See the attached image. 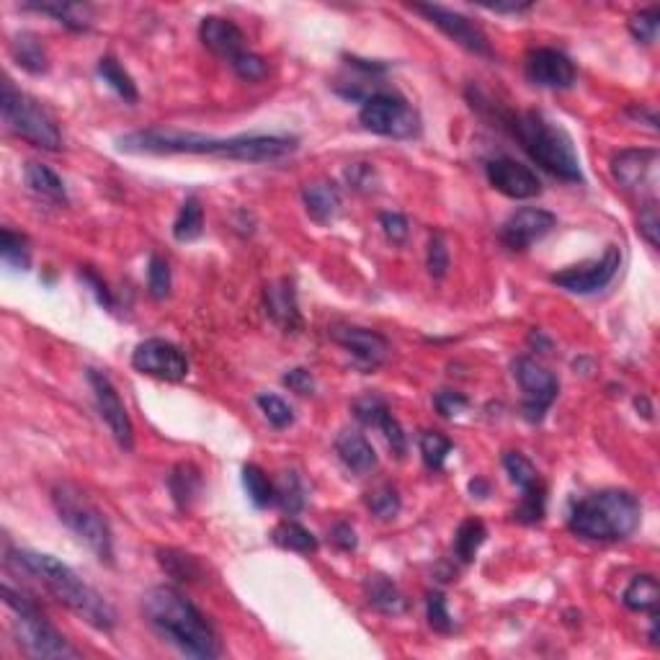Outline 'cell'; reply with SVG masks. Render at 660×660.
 <instances>
[{
	"instance_id": "cell-1",
	"label": "cell",
	"mask_w": 660,
	"mask_h": 660,
	"mask_svg": "<svg viewBox=\"0 0 660 660\" xmlns=\"http://www.w3.org/2000/svg\"><path fill=\"white\" fill-rule=\"evenodd\" d=\"M300 140L289 135H238L209 137L184 129L150 127L119 137L122 153L147 155H214V158L240 160V163H274L297 150Z\"/></svg>"
},
{
	"instance_id": "cell-2",
	"label": "cell",
	"mask_w": 660,
	"mask_h": 660,
	"mask_svg": "<svg viewBox=\"0 0 660 660\" xmlns=\"http://www.w3.org/2000/svg\"><path fill=\"white\" fill-rule=\"evenodd\" d=\"M6 565L19 573L37 578L65 609L91 624L98 632H111L117 627V609L101 596L93 586H88L70 565L60 563L57 557L31 550H8Z\"/></svg>"
},
{
	"instance_id": "cell-3",
	"label": "cell",
	"mask_w": 660,
	"mask_h": 660,
	"mask_svg": "<svg viewBox=\"0 0 660 660\" xmlns=\"http://www.w3.org/2000/svg\"><path fill=\"white\" fill-rule=\"evenodd\" d=\"M142 617L168 645L189 658L212 660L222 655L220 635L212 622L178 588L153 586L145 591Z\"/></svg>"
},
{
	"instance_id": "cell-4",
	"label": "cell",
	"mask_w": 660,
	"mask_h": 660,
	"mask_svg": "<svg viewBox=\"0 0 660 660\" xmlns=\"http://www.w3.org/2000/svg\"><path fill=\"white\" fill-rule=\"evenodd\" d=\"M495 122L519 140L534 163L565 184H583L581 158L570 135L560 124L550 122L542 111H490Z\"/></svg>"
},
{
	"instance_id": "cell-5",
	"label": "cell",
	"mask_w": 660,
	"mask_h": 660,
	"mask_svg": "<svg viewBox=\"0 0 660 660\" xmlns=\"http://www.w3.org/2000/svg\"><path fill=\"white\" fill-rule=\"evenodd\" d=\"M642 503L630 490H599L575 503L568 526L575 537L588 542H624L640 529Z\"/></svg>"
},
{
	"instance_id": "cell-6",
	"label": "cell",
	"mask_w": 660,
	"mask_h": 660,
	"mask_svg": "<svg viewBox=\"0 0 660 660\" xmlns=\"http://www.w3.org/2000/svg\"><path fill=\"white\" fill-rule=\"evenodd\" d=\"M3 601L13 612V637L29 658H80L70 640L44 617L37 601L13 586L11 578L3 581Z\"/></svg>"
},
{
	"instance_id": "cell-7",
	"label": "cell",
	"mask_w": 660,
	"mask_h": 660,
	"mask_svg": "<svg viewBox=\"0 0 660 660\" xmlns=\"http://www.w3.org/2000/svg\"><path fill=\"white\" fill-rule=\"evenodd\" d=\"M55 514L88 550L106 565H114V534L104 511L73 483H57L49 493Z\"/></svg>"
},
{
	"instance_id": "cell-8",
	"label": "cell",
	"mask_w": 660,
	"mask_h": 660,
	"mask_svg": "<svg viewBox=\"0 0 660 660\" xmlns=\"http://www.w3.org/2000/svg\"><path fill=\"white\" fill-rule=\"evenodd\" d=\"M0 111H3L6 127L19 140L39 147V150H47V153H57L62 147V132L55 117L39 104L37 98L19 91L8 78L3 80V91H0Z\"/></svg>"
},
{
	"instance_id": "cell-9",
	"label": "cell",
	"mask_w": 660,
	"mask_h": 660,
	"mask_svg": "<svg viewBox=\"0 0 660 660\" xmlns=\"http://www.w3.org/2000/svg\"><path fill=\"white\" fill-rule=\"evenodd\" d=\"M361 127L390 140H413L421 135V114L398 93H374L359 111Z\"/></svg>"
},
{
	"instance_id": "cell-10",
	"label": "cell",
	"mask_w": 660,
	"mask_h": 660,
	"mask_svg": "<svg viewBox=\"0 0 660 660\" xmlns=\"http://www.w3.org/2000/svg\"><path fill=\"white\" fill-rule=\"evenodd\" d=\"M503 470L508 472L511 483L521 490V501L514 511V519L526 526L539 524L544 519V508H547V488H544L534 462L521 452H506L503 454Z\"/></svg>"
},
{
	"instance_id": "cell-11",
	"label": "cell",
	"mask_w": 660,
	"mask_h": 660,
	"mask_svg": "<svg viewBox=\"0 0 660 660\" xmlns=\"http://www.w3.org/2000/svg\"><path fill=\"white\" fill-rule=\"evenodd\" d=\"M514 377L524 390V418L529 423H542L544 413L560 395L557 377L532 356H519L514 361Z\"/></svg>"
},
{
	"instance_id": "cell-12",
	"label": "cell",
	"mask_w": 660,
	"mask_h": 660,
	"mask_svg": "<svg viewBox=\"0 0 660 660\" xmlns=\"http://www.w3.org/2000/svg\"><path fill=\"white\" fill-rule=\"evenodd\" d=\"M619 266H622V251L619 245H609L599 258L552 274V284L570 294H596L614 282Z\"/></svg>"
},
{
	"instance_id": "cell-13",
	"label": "cell",
	"mask_w": 660,
	"mask_h": 660,
	"mask_svg": "<svg viewBox=\"0 0 660 660\" xmlns=\"http://www.w3.org/2000/svg\"><path fill=\"white\" fill-rule=\"evenodd\" d=\"M410 11L421 13L428 24H434L441 34H447L452 42H457L459 47H465L472 55L493 57V47H490L485 31L480 29V24H475V21L462 16V13L452 11V8L434 6V3H413Z\"/></svg>"
},
{
	"instance_id": "cell-14",
	"label": "cell",
	"mask_w": 660,
	"mask_h": 660,
	"mask_svg": "<svg viewBox=\"0 0 660 660\" xmlns=\"http://www.w3.org/2000/svg\"><path fill=\"white\" fill-rule=\"evenodd\" d=\"M132 367L147 377L165 379V382H181L189 374V359L176 343L165 338H147L137 343L132 351Z\"/></svg>"
},
{
	"instance_id": "cell-15",
	"label": "cell",
	"mask_w": 660,
	"mask_h": 660,
	"mask_svg": "<svg viewBox=\"0 0 660 660\" xmlns=\"http://www.w3.org/2000/svg\"><path fill=\"white\" fill-rule=\"evenodd\" d=\"M88 385H91L98 413H101L104 423L109 426L111 436L117 439V444L124 452H129V449L135 447V426H132V418L127 413V405L119 398L117 387L111 385V379L104 372H98V369H88Z\"/></svg>"
},
{
	"instance_id": "cell-16",
	"label": "cell",
	"mask_w": 660,
	"mask_h": 660,
	"mask_svg": "<svg viewBox=\"0 0 660 660\" xmlns=\"http://www.w3.org/2000/svg\"><path fill=\"white\" fill-rule=\"evenodd\" d=\"M655 171H658V150H645V147H630L612 158V176L624 191L640 194L648 191L650 199H655Z\"/></svg>"
},
{
	"instance_id": "cell-17",
	"label": "cell",
	"mask_w": 660,
	"mask_h": 660,
	"mask_svg": "<svg viewBox=\"0 0 660 660\" xmlns=\"http://www.w3.org/2000/svg\"><path fill=\"white\" fill-rule=\"evenodd\" d=\"M485 176H488V184L493 186L498 194L508 196V199H534V196L542 194V181H539L537 173L529 168V165L519 163L514 158H493L485 163Z\"/></svg>"
},
{
	"instance_id": "cell-18",
	"label": "cell",
	"mask_w": 660,
	"mask_h": 660,
	"mask_svg": "<svg viewBox=\"0 0 660 660\" xmlns=\"http://www.w3.org/2000/svg\"><path fill=\"white\" fill-rule=\"evenodd\" d=\"M328 336L349 351L356 359V364L364 369H377L382 367L390 356V343L385 336H379L377 330L361 328V325L349 323H336L328 328Z\"/></svg>"
},
{
	"instance_id": "cell-19",
	"label": "cell",
	"mask_w": 660,
	"mask_h": 660,
	"mask_svg": "<svg viewBox=\"0 0 660 660\" xmlns=\"http://www.w3.org/2000/svg\"><path fill=\"white\" fill-rule=\"evenodd\" d=\"M524 73L529 83L539 88H550V91H565L575 83L578 73L568 55H563L560 49L537 47L526 52Z\"/></svg>"
},
{
	"instance_id": "cell-20",
	"label": "cell",
	"mask_w": 660,
	"mask_h": 660,
	"mask_svg": "<svg viewBox=\"0 0 660 660\" xmlns=\"http://www.w3.org/2000/svg\"><path fill=\"white\" fill-rule=\"evenodd\" d=\"M557 227V217L547 209L524 207L516 209L501 227V240L511 251H529L534 243L550 235Z\"/></svg>"
},
{
	"instance_id": "cell-21",
	"label": "cell",
	"mask_w": 660,
	"mask_h": 660,
	"mask_svg": "<svg viewBox=\"0 0 660 660\" xmlns=\"http://www.w3.org/2000/svg\"><path fill=\"white\" fill-rule=\"evenodd\" d=\"M354 416L356 421H361L364 426L382 431V436L387 439V444H390L395 457L403 459L405 454H408V439H405L403 426L398 423V418L392 416L390 405L379 398V395H364V398L356 400Z\"/></svg>"
},
{
	"instance_id": "cell-22",
	"label": "cell",
	"mask_w": 660,
	"mask_h": 660,
	"mask_svg": "<svg viewBox=\"0 0 660 660\" xmlns=\"http://www.w3.org/2000/svg\"><path fill=\"white\" fill-rule=\"evenodd\" d=\"M199 39L209 52L222 57L227 65L238 60L243 52H248L245 49V34L240 31V26L230 19H222V16H204L202 24H199Z\"/></svg>"
},
{
	"instance_id": "cell-23",
	"label": "cell",
	"mask_w": 660,
	"mask_h": 660,
	"mask_svg": "<svg viewBox=\"0 0 660 660\" xmlns=\"http://www.w3.org/2000/svg\"><path fill=\"white\" fill-rule=\"evenodd\" d=\"M263 307H266V315H269L284 333H294V330L302 328L297 292H294V284L289 282V279L274 282L263 289Z\"/></svg>"
},
{
	"instance_id": "cell-24",
	"label": "cell",
	"mask_w": 660,
	"mask_h": 660,
	"mask_svg": "<svg viewBox=\"0 0 660 660\" xmlns=\"http://www.w3.org/2000/svg\"><path fill=\"white\" fill-rule=\"evenodd\" d=\"M336 454L346 465V470H351L354 475H369L379 465L377 452H374L367 436L359 434V431H341L336 439Z\"/></svg>"
},
{
	"instance_id": "cell-25",
	"label": "cell",
	"mask_w": 660,
	"mask_h": 660,
	"mask_svg": "<svg viewBox=\"0 0 660 660\" xmlns=\"http://www.w3.org/2000/svg\"><path fill=\"white\" fill-rule=\"evenodd\" d=\"M302 204H305L310 220H315L318 225H328V222H333L341 214L343 199L336 184L315 181V184H307L302 189Z\"/></svg>"
},
{
	"instance_id": "cell-26",
	"label": "cell",
	"mask_w": 660,
	"mask_h": 660,
	"mask_svg": "<svg viewBox=\"0 0 660 660\" xmlns=\"http://www.w3.org/2000/svg\"><path fill=\"white\" fill-rule=\"evenodd\" d=\"M24 181H26V189H29L34 196H39V199H44V202L62 204V207L68 204V189H65L62 178L57 176L49 165L37 163V160L26 163Z\"/></svg>"
},
{
	"instance_id": "cell-27",
	"label": "cell",
	"mask_w": 660,
	"mask_h": 660,
	"mask_svg": "<svg viewBox=\"0 0 660 660\" xmlns=\"http://www.w3.org/2000/svg\"><path fill=\"white\" fill-rule=\"evenodd\" d=\"M26 11H37L44 16H52L57 24L70 31H88L93 26V6L88 3H62V0H49V3H24Z\"/></svg>"
},
{
	"instance_id": "cell-28",
	"label": "cell",
	"mask_w": 660,
	"mask_h": 660,
	"mask_svg": "<svg viewBox=\"0 0 660 660\" xmlns=\"http://www.w3.org/2000/svg\"><path fill=\"white\" fill-rule=\"evenodd\" d=\"M364 591H367L369 606L387 614V617H398V614L408 612V599L387 575H369Z\"/></svg>"
},
{
	"instance_id": "cell-29",
	"label": "cell",
	"mask_w": 660,
	"mask_h": 660,
	"mask_svg": "<svg viewBox=\"0 0 660 660\" xmlns=\"http://www.w3.org/2000/svg\"><path fill=\"white\" fill-rule=\"evenodd\" d=\"M11 55L16 65L31 75H44L49 70L47 47H44L37 34H29V31L19 34L11 42Z\"/></svg>"
},
{
	"instance_id": "cell-30",
	"label": "cell",
	"mask_w": 660,
	"mask_h": 660,
	"mask_svg": "<svg viewBox=\"0 0 660 660\" xmlns=\"http://www.w3.org/2000/svg\"><path fill=\"white\" fill-rule=\"evenodd\" d=\"M622 601L630 612L650 614V617L658 614L660 591H658V581H655V575H650V573L635 575V578L630 581V586L624 588Z\"/></svg>"
},
{
	"instance_id": "cell-31",
	"label": "cell",
	"mask_w": 660,
	"mask_h": 660,
	"mask_svg": "<svg viewBox=\"0 0 660 660\" xmlns=\"http://www.w3.org/2000/svg\"><path fill=\"white\" fill-rule=\"evenodd\" d=\"M168 488H171L178 511H189L191 503H194L196 495H199V490H202V472L196 470L194 465L181 462V465L173 467V472L168 475Z\"/></svg>"
},
{
	"instance_id": "cell-32",
	"label": "cell",
	"mask_w": 660,
	"mask_h": 660,
	"mask_svg": "<svg viewBox=\"0 0 660 660\" xmlns=\"http://www.w3.org/2000/svg\"><path fill=\"white\" fill-rule=\"evenodd\" d=\"M96 73L111 91L122 98L124 104H137V101H140V91H137L135 80H132V75H129L122 65H119L117 57L111 55L101 57L96 65Z\"/></svg>"
},
{
	"instance_id": "cell-33",
	"label": "cell",
	"mask_w": 660,
	"mask_h": 660,
	"mask_svg": "<svg viewBox=\"0 0 660 660\" xmlns=\"http://www.w3.org/2000/svg\"><path fill=\"white\" fill-rule=\"evenodd\" d=\"M271 539H274L276 547H282L287 552H297V555H315L318 552V537L305 529L297 521H282V524L274 526V532H271Z\"/></svg>"
},
{
	"instance_id": "cell-34",
	"label": "cell",
	"mask_w": 660,
	"mask_h": 660,
	"mask_svg": "<svg viewBox=\"0 0 660 660\" xmlns=\"http://www.w3.org/2000/svg\"><path fill=\"white\" fill-rule=\"evenodd\" d=\"M158 563H160V568L165 570V575H171L176 583L202 581V575H204L202 563H199L194 555H189V552L165 547V550H158Z\"/></svg>"
},
{
	"instance_id": "cell-35",
	"label": "cell",
	"mask_w": 660,
	"mask_h": 660,
	"mask_svg": "<svg viewBox=\"0 0 660 660\" xmlns=\"http://www.w3.org/2000/svg\"><path fill=\"white\" fill-rule=\"evenodd\" d=\"M204 233V207L196 196H186V202L181 204L173 222V238L178 243H191V240L202 238Z\"/></svg>"
},
{
	"instance_id": "cell-36",
	"label": "cell",
	"mask_w": 660,
	"mask_h": 660,
	"mask_svg": "<svg viewBox=\"0 0 660 660\" xmlns=\"http://www.w3.org/2000/svg\"><path fill=\"white\" fill-rule=\"evenodd\" d=\"M488 539V529L480 519H465L459 524L457 534H454V557L459 563H472L480 547Z\"/></svg>"
},
{
	"instance_id": "cell-37",
	"label": "cell",
	"mask_w": 660,
	"mask_h": 660,
	"mask_svg": "<svg viewBox=\"0 0 660 660\" xmlns=\"http://www.w3.org/2000/svg\"><path fill=\"white\" fill-rule=\"evenodd\" d=\"M274 488H276L274 501H276V506L282 508L284 514L294 516V514H300L302 508H305L307 493H305V485H302V480L297 472H284Z\"/></svg>"
},
{
	"instance_id": "cell-38",
	"label": "cell",
	"mask_w": 660,
	"mask_h": 660,
	"mask_svg": "<svg viewBox=\"0 0 660 660\" xmlns=\"http://www.w3.org/2000/svg\"><path fill=\"white\" fill-rule=\"evenodd\" d=\"M418 447H421L423 465H426L428 470L439 472L447 465V457L452 454L454 444L452 439H447V436L439 434V431H423L421 439H418Z\"/></svg>"
},
{
	"instance_id": "cell-39",
	"label": "cell",
	"mask_w": 660,
	"mask_h": 660,
	"mask_svg": "<svg viewBox=\"0 0 660 660\" xmlns=\"http://www.w3.org/2000/svg\"><path fill=\"white\" fill-rule=\"evenodd\" d=\"M243 488L256 508H266L274 503V493H276L274 483H271L269 475H266L258 465L243 467Z\"/></svg>"
},
{
	"instance_id": "cell-40",
	"label": "cell",
	"mask_w": 660,
	"mask_h": 660,
	"mask_svg": "<svg viewBox=\"0 0 660 660\" xmlns=\"http://www.w3.org/2000/svg\"><path fill=\"white\" fill-rule=\"evenodd\" d=\"M0 256L8 266L13 269L26 271L31 266V248L26 235L13 233L11 227H3V233H0Z\"/></svg>"
},
{
	"instance_id": "cell-41",
	"label": "cell",
	"mask_w": 660,
	"mask_h": 660,
	"mask_svg": "<svg viewBox=\"0 0 660 660\" xmlns=\"http://www.w3.org/2000/svg\"><path fill=\"white\" fill-rule=\"evenodd\" d=\"M400 506H403V501H400V493L395 485L385 483L367 493V508L382 521L395 519L400 514Z\"/></svg>"
},
{
	"instance_id": "cell-42",
	"label": "cell",
	"mask_w": 660,
	"mask_h": 660,
	"mask_svg": "<svg viewBox=\"0 0 660 660\" xmlns=\"http://www.w3.org/2000/svg\"><path fill=\"white\" fill-rule=\"evenodd\" d=\"M258 408L263 410L266 421L274 428H287L294 423V410L287 400H282L279 395H271V392H261L258 395Z\"/></svg>"
},
{
	"instance_id": "cell-43",
	"label": "cell",
	"mask_w": 660,
	"mask_h": 660,
	"mask_svg": "<svg viewBox=\"0 0 660 660\" xmlns=\"http://www.w3.org/2000/svg\"><path fill=\"white\" fill-rule=\"evenodd\" d=\"M627 29H630L632 37L642 44H653L658 39L660 29V8H645V11L635 13L630 21H627Z\"/></svg>"
},
{
	"instance_id": "cell-44",
	"label": "cell",
	"mask_w": 660,
	"mask_h": 660,
	"mask_svg": "<svg viewBox=\"0 0 660 660\" xmlns=\"http://www.w3.org/2000/svg\"><path fill=\"white\" fill-rule=\"evenodd\" d=\"M171 266L163 256H153L147 263V289L153 294V300H165L171 294Z\"/></svg>"
},
{
	"instance_id": "cell-45",
	"label": "cell",
	"mask_w": 660,
	"mask_h": 660,
	"mask_svg": "<svg viewBox=\"0 0 660 660\" xmlns=\"http://www.w3.org/2000/svg\"><path fill=\"white\" fill-rule=\"evenodd\" d=\"M426 617L434 632L447 635V632L454 630V619L447 609V596L441 591H431L426 596Z\"/></svg>"
},
{
	"instance_id": "cell-46",
	"label": "cell",
	"mask_w": 660,
	"mask_h": 660,
	"mask_svg": "<svg viewBox=\"0 0 660 660\" xmlns=\"http://www.w3.org/2000/svg\"><path fill=\"white\" fill-rule=\"evenodd\" d=\"M230 68H233L235 75H238L240 80H245V83H261V80L269 75V62L263 60L261 55H256V52H251V49L243 52L235 62H230Z\"/></svg>"
},
{
	"instance_id": "cell-47",
	"label": "cell",
	"mask_w": 660,
	"mask_h": 660,
	"mask_svg": "<svg viewBox=\"0 0 660 660\" xmlns=\"http://www.w3.org/2000/svg\"><path fill=\"white\" fill-rule=\"evenodd\" d=\"M426 266H428V274L434 276V279H444V276H447V271H449V248H447V240L441 238L439 233L431 235V240H428Z\"/></svg>"
},
{
	"instance_id": "cell-48",
	"label": "cell",
	"mask_w": 660,
	"mask_h": 660,
	"mask_svg": "<svg viewBox=\"0 0 660 660\" xmlns=\"http://www.w3.org/2000/svg\"><path fill=\"white\" fill-rule=\"evenodd\" d=\"M637 230L645 240H648L650 248H658L660 245V217H658V202H648L640 207V220H637Z\"/></svg>"
},
{
	"instance_id": "cell-49",
	"label": "cell",
	"mask_w": 660,
	"mask_h": 660,
	"mask_svg": "<svg viewBox=\"0 0 660 660\" xmlns=\"http://www.w3.org/2000/svg\"><path fill=\"white\" fill-rule=\"evenodd\" d=\"M379 225H382V233L387 235V240L395 245L405 243L410 235V222L405 220L400 212H382L379 214Z\"/></svg>"
},
{
	"instance_id": "cell-50",
	"label": "cell",
	"mask_w": 660,
	"mask_h": 660,
	"mask_svg": "<svg viewBox=\"0 0 660 660\" xmlns=\"http://www.w3.org/2000/svg\"><path fill=\"white\" fill-rule=\"evenodd\" d=\"M434 405L444 418H454V416H459V413H462L467 405H470V400H467L462 392L441 390V392H436V395H434Z\"/></svg>"
},
{
	"instance_id": "cell-51",
	"label": "cell",
	"mask_w": 660,
	"mask_h": 660,
	"mask_svg": "<svg viewBox=\"0 0 660 660\" xmlns=\"http://www.w3.org/2000/svg\"><path fill=\"white\" fill-rule=\"evenodd\" d=\"M282 385L289 387L292 392H297V395H312V392H315V377L310 374V369L297 367L284 374Z\"/></svg>"
},
{
	"instance_id": "cell-52",
	"label": "cell",
	"mask_w": 660,
	"mask_h": 660,
	"mask_svg": "<svg viewBox=\"0 0 660 660\" xmlns=\"http://www.w3.org/2000/svg\"><path fill=\"white\" fill-rule=\"evenodd\" d=\"M330 539H333V544H336L338 550L343 552H354L356 544H359V539H356V532L354 526L346 524V521H341V524L333 526V532H330Z\"/></svg>"
},
{
	"instance_id": "cell-53",
	"label": "cell",
	"mask_w": 660,
	"mask_h": 660,
	"mask_svg": "<svg viewBox=\"0 0 660 660\" xmlns=\"http://www.w3.org/2000/svg\"><path fill=\"white\" fill-rule=\"evenodd\" d=\"M83 279H86V282L93 287V294H96V297H98V302H101V305L109 307V310H111V307H114V297H111V292H109V287H106V282H101V276H98L96 271L86 269V271H83Z\"/></svg>"
},
{
	"instance_id": "cell-54",
	"label": "cell",
	"mask_w": 660,
	"mask_h": 660,
	"mask_svg": "<svg viewBox=\"0 0 660 660\" xmlns=\"http://www.w3.org/2000/svg\"><path fill=\"white\" fill-rule=\"evenodd\" d=\"M495 13H526L532 8V3H493V6H483Z\"/></svg>"
},
{
	"instance_id": "cell-55",
	"label": "cell",
	"mask_w": 660,
	"mask_h": 660,
	"mask_svg": "<svg viewBox=\"0 0 660 660\" xmlns=\"http://www.w3.org/2000/svg\"><path fill=\"white\" fill-rule=\"evenodd\" d=\"M470 493L477 495V498H485V495H490V485L485 483L483 477H475V480H470Z\"/></svg>"
},
{
	"instance_id": "cell-56",
	"label": "cell",
	"mask_w": 660,
	"mask_h": 660,
	"mask_svg": "<svg viewBox=\"0 0 660 660\" xmlns=\"http://www.w3.org/2000/svg\"><path fill=\"white\" fill-rule=\"evenodd\" d=\"M635 408L640 410L642 408V416L648 418H653V408H650V403H648V398H645V395H640V398H635Z\"/></svg>"
}]
</instances>
